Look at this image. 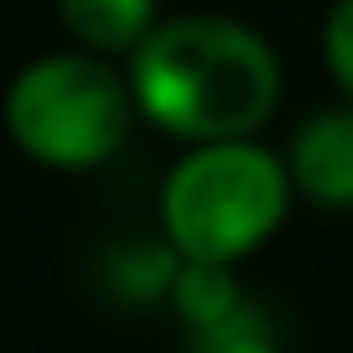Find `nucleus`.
<instances>
[{"label":"nucleus","instance_id":"nucleus-1","mask_svg":"<svg viewBox=\"0 0 353 353\" xmlns=\"http://www.w3.org/2000/svg\"><path fill=\"white\" fill-rule=\"evenodd\" d=\"M125 83L145 120L192 145L250 141L281 104L270 42L229 16L156 21L130 52Z\"/></svg>","mask_w":353,"mask_h":353},{"label":"nucleus","instance_id":"nucleus-2","mask_svg":"<svg viewBox=\"0 0 353 353\" xmlns=\"http://www.w3.org/2000/svg\"><path fill=\"white\" fill-rule=\"evenodd\" d=\"M291 172L254 141L192 145L161 188V223L176 260L234 265L286 223Z\"/></svg>","mask_w":353,"mask_h":353},{"label":"nucleus","instance_id":"nucleus-3","mask_svg":"<svg viewBox=\"0 0 353 353\" xmlns=\"http://www.w3.org/2000/svg\"><path fill=\"white\" fill-rule=\"evenodd\" d=\"M135 120L130 83L94 52H52L21 68L6 94V130L32 161L57 172L110 161Z\"/></svg>","mask_w":353,"mask_h":353},{"label":"nucleus","instance_id":"nucleus-4","mask_svg":"<svg viewBox=\"0 0 353 353\" xmlns=\"http://www.w3.org/2000/svg\"><path fill=\"white\" fill-rule=\"evenodd\" d=\"M291 188L322 208H353V110H327L307 120L291 141Z\"/></svg>","mask_w":353,"mask_h":353},{"label":"nucleus","instance_id":"nucleus-5","mask_svg":"<svg viewBox=\"0 0 353 353\" xmlns=\"http://www.w3.org/2000/svg\"><path fill=\"white\" fill-rule=\"evenodd\" d=\"M57 16L88 52H135L156 26V0H57Z\"/></svg>","mask_w":353,"mask_h":353},{"label":"nucleus","instance_id":"nucleus-6","mask_svg":"<svg viewBox=\"0 0 353 353\" xmlns=\"http://www.w3.org/2000/svg\"><path fill=\"white\" fill-rule=\"evenodd\" d=\"M172 296H176V312L192 322L198 332L219 327L239 312V286H234L229 265H203V260H182L172 281Z\"/></svg>","mask_w":353,"mask_h":353},{"label":"nucleus","instance_id":"nucleus-7","mask_svg":"<svg viewBox=\"0 0 353 353\" xmlns=\"http://www.w3.org/2000/svg\"><path fill=\"white\" fill-rule=\"evenodd\" d=\"M322 57H327V73L338 78V88L353 99V0H338L327 11L322 26Z\"/></svg>","mask_w":353,"mask_h":353},{"label":"nucleus","instance_id":"nucleus-8","mask_svg":"<svg viewBox=\"0 0 353 353\" xmlns=\"http://www.w3.org/2000/svg\"><path fill=\"white\" fill-rule=\"evenodd\" d=\"M203 343H208V353H276V348H270V338L244 317V307L234 312L229 322L208 327V332H203Z\"/></svg>","mask_w":353,"mask_h":353}]
</instances>
